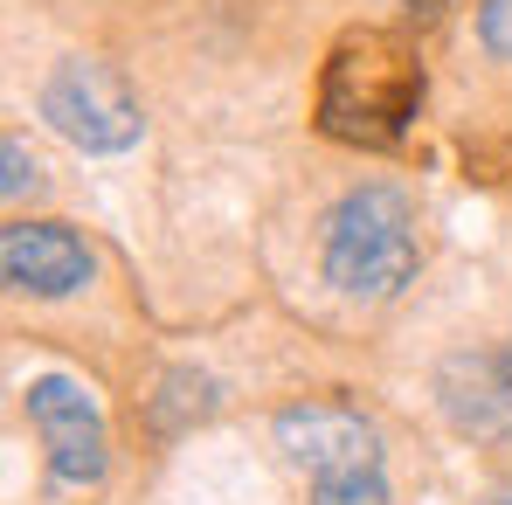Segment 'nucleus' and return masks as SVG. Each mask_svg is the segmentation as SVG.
<instances>
[{
    "instance_id": "nucleus-11",
    "label": "nucleus",
    "mask_w": 512,
    "mask_h": 505,
    "mask_svg": "<svg viewBox=\"0 0 512 505\" xmlns=\"http://www.w3.org/2000/svg\"><path fill=\"white\" fill-rule=\"evenodd\" d=\"M478 505H512V492H492V499H478Z\"/></svg>"
},
{
    "instance_id": "nucleus-4",
    "label": "nucleus",
    "mask_w": 512,
    "mask_h": 505,
    "mask_svg": "<svg viewBox=\"0 0 512 505\" xmlns=\"http://www.w3.org/2000/svg\"><path fill=\"white\" fill-rule=\"evenodd\" d=\"M35 111H42V125H49L56 139H70L90 160L132 153L139 132H146L132 90L118 84V70L97 63V56H63V63L42 77V90H35Z\"/></svg>"
},
{
    "instance_id": "nucleus-10",
    "label": "nucleus",
    "mask_w": 512,
    "mask_h": 505,
    "mask_svg": "<svg viewBox=\"0 0 512 505\" xmlns=\"http://www.w3.org/2000/svg\"><path fill=\"white\" fill-rule=\"evenodd\" d=\"M478 42L492 63H512V0H478Z\"/></svg>"
},
{
    "instance_id": "nucleus-9",
    "label": "nucleus",
    "mask_w": 512,
    "mask_h": 505,
    "mask_svg": "<svg viewBox=\"0 0 512 505\" xmlns=\"http://www.w3.org/2000/svg\"><path fill=\"white\" fill-rule=\"evenodd\" d=\"M0 167H7V173H0V201H7V208H21V201L42 194V160L21 146V132L0 139Z\"/></svg>"
},
{
    "instance_id": "nucleus-8",
    "label": "nucleus",
    "mask_w": 512,
    "mask_h": 505,
    "mask_svg": "<svg viewBox=\"0 0 512 505\" xmlns=\"http://www.w3.org/2000/svg\"><path fill=\"white\" fill-rule=\"evenodd\" d=\"M215 409H222L215 374H201V367H167V374H160V388L146 395V429H153L160 443H173V436L201 429Z\"/></svg>"
},
{
    "instance_id": "nucleus-7",
    "label": "nucleus",
    "mask_w": 512,
    "mask_h": 505,
    "mask_svg": "<svg viewBox=\"0 0 512 505\" xmlns=\"http://www.w3.org/2000/svg\"><path fill=\"white\" fill-rule=\"evenodd\" d=\"M436 402L457 436L506 443L512 436V346H457L436 367Z\"/></svg>"
},
{
    "instance_id": "nucleus-5",
    "label": "nucleus",
    "mask_w": 512,
    "mask_h": 505,
    "mask_svg": "<svg viewBox=\"0 0 512 505\" xmlns=\"http://www.w3.org/2000/svg\"><path fill=\"white\" fill-rule=\"evenodd\" d=\"M21 416H28L42 457H49V485H56V492H84V485L104 478L111 436H104V416H97L84 381H70V374H35V381L21 388Z\"/></svg>"
},
{
    "instance_id": "nucleus-1",
    "label": "nucleus",
    "mask_w": 512,
    "mask_h": 505,
    "mask_svg": "<svg viewBox=\"0 0 512 505\" xmlns=\"http://www.w3.org/2000/svg\"><path fill=\"white\" fill-rule=\"evenodd\" d=\"M423 49L409 28H388V21H360L346 28L340 42L326 49L319 63V84H312V125L340 146L360 153H388L409 139L416 111H423Z\"/></svg>"
},
{
    "instance_id": "nucleus-3",
    "label": "nucleus",
    "mask_w": 512,
    "mask_h": 505,
    "mask_svg": "<svg viewBox=\"0 0 512 505\" xmlns=\"http://www.w3.org/2000/svg\"><path fill=\"white\" fill-rule=\"evenodd\" d=\"M423 263V236H416V201L395 180H367L340 194V208L326 215L319 236V270L340 298H395Z\"/></svg>"
},
{
    "instance_id": "nucleus-6",
    "label": "nucleus",
    "mask_w": 512,
    "mask_h": 505,
    "mask_svg": "<svg viewBox=\"0 0 512 505\" xmlns=\"http://www.w3.org/2000/svg\"><path fill=\"white\" fill-rule=\"evenodd\" d=\"M97 250L77 222H42V215H14L0 229V277L14 298H70L84 291Z\"/></svg>"
},
{
    "instance_id": "nucleus-2",
    "label": "nucleus",
    "mask_w": 512,
    "mask_h": 505,
    "mask_svg": "<svg viewBox=\"0 0 512 505\" xmlns=\"http://www.w3.org/2000/svg\"><path fill=\"white\" fill-rule=\"evenodd\" d=\"M277 457L305 478V505H395L381 429L340 395H305L270 416Z\"/></svg>"
}]
</instances>
